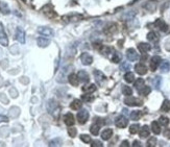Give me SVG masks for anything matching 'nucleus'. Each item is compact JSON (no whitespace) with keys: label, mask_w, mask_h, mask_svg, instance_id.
I'll return each instance as SVG.
<instances>
[{"label":"nucleus","mask_w":170,"mask_h":147,"mask_svg":"<svg viewBox=\"0 0 170 147\" xmlns=\"http://www.w3.org/2000/svg\"><path fill=\"white\" fill-rule=\"evenodd\" d=\"M154 26L158 27L161 31H163V32L168 31V25H167V24L164 22V20H162V19H157L156 22H154Z\"/></svg>","instance_id":"10"},{"label":"nucleus","mask_w":170,"mask_h":147,"mask_svg":"<svg viewBox=\"0 0 170 147\" xmlns=\"http://www.w3.org/2000/svg\"><path fill=\"white\" fill-rule=\"evenodd\" d=\"M7 65H8L7 59H2V62H1V66H2V67L5 68V67H7Z\"/></svg>","instance_id":"52"},{"label":"nucleus","mask_w":170,"mask_h":147,"mask_svg":"<svg viewBox=\"0 0 170 147\" xmlns=\"http://www.w3.org/2000/svg\"><path fill=\"white\" fill-rule=\"evenodd\" d=\"M130 63H127V62L122 63V65L120 66V70L121 71H127V70H130Z\"/></svg>","instance_id":"44"},{"label":"nucleus","mask_w":170,"mask_h":147,"mask_svg":"<svg viewBox=\"0 0 170 147\" xmlns=\"http://www.w3.org/2000/svg\"><path fill=\"white\" fill-rule=\"evenodd\" d=\"M94 75H95V79H96V82L99 83V85H102L103 82L106 80V76H104V74L102 73V72L98 71V70H95L94 71Z\"/></svg>","instance_id":"15"},{"label":"nucleus","mask_w":170,"mask_h":147,"mask_svg":"<svg viewBox=\"0 0 170 147\" xmlns=\"http://www.w3.org/2000/svg\"><path fill=\"white\" fill-rule=\"evenodd\" d=\"M0 12H1L3 15H8L11 13V10H10V7H8L7 3H5L3 1L0 2Z\"/></svg>","instance_id":"23"},{"label":"nucleus","mask_w":170,"mask_h":147,"mask_svg":"<svg viewBox=\"0 0 170 147\" xmlns=\"http://www.w3.org/2000/svg\"><path fill=\"white\" fill-rule=\"evenodd\" d=\"M83 91L86 93H93L96 91V86L94 83H90V85H86L83 87Z\"/></svg>","instance_id":"24"},{"label":"nucleus","mask_w":170,"mask_h":147,"mask_svg":"<svg viewBox=\"0 0 170 147\" xmlns=\"http://www.w3.org/2000/svg\"><path fill=\"white\" fill-rule=\"evenodd\" d=\"M147 40L150 42H156L159 40V37H158V35L154 31H150V32H148V35H147Z\"/></svg>","instance_id":"32"},{"label":"nucleus","mask_w":170,"mask_h":147,"mask_svg":"<svg viewBox=\"0 0 170 147\" xmlns=\"http://www.w3.org/2000/svg\"><path fill=\"white\" fill-rule=\"evenodd\" d=\"M80 61H82V64L85 66H89L93 63V58L89 55L87 52H83L80 55Z\"/></svg>","instance_id":"7"},{"label":"nucleus","mask_w":170,"mask_h":147,"mask_svg":"<svg viewBox=\"0 0 170 147\" xmlns=\"http://www.w3.org/2000/svg\"><path fill=\"white\" fill-rule=\"evenodd\" d=\"M151 130H153V133L154 135H159L161 133V127H160L159 122L153 121V123H151Z\"/></svg>","instance_id":"26"},{"label":"nucleus","mask_w":170,"mask_h":147,"mask_svg":"<svg viewBox=\"0 0 170 147\" xmlns=\"http://www.w3.org/2000/svg\"><path fill=\"white\" fill-rule=\"evenodd\" d=\"M140 94L141 95H144V96H147L149 93L151 92V89H150V87H147V86H144L142 89H140L139 91H138Z\"/></svg>","instance_id":"34"},{"label":"nucleus","mask_w":170,"mask_h":147,"mask_svg":"<svg viewBox=\"0 0 170 147\" xmlns=\"http://www.w3.org/2000/svg\"><path fill=\"white\" fill-rule=\"evenodd\" d=\"M89 119V112L87 110H82L77 113V121L80 124H85Z\"/></svg>","instance_id":"3"},{"label":"nucleus","mask_w":170,"mask_h":147,"mask_svg":"<svg viewBox=\"0 0 170 147\" xmlns=\"http://www.w3.org/2000/svg\"><path fill=\"white\" fill-rule=\"evenodd\" d=\"M157 144V139L154 137H151L149 140L147 141V146L148 147H154Z\"/></svg>","instance_id":"45"},{"label":"nucleus","mask_w":170,"mask_h":147,"mask_svg":"<svg viewBox=\"0 0 170 147\" xmlns=\"http://www.w3.org/2000/svg\"><path fill=\"white\" fill-rule=\"evenodd\" d=\"M113 136V130L112 128H106L102 134H101V138H102V140H110L111 139V137Z\"/></svg>","instance_id":"20"},{"label":"nucleus","mask_w":170,"mask_h":147,"mask_svg":"<svg viewBox=\"0 0 170 147\" xmlns=\"http://www.w3.org/2000/svg\"><path fill=\"white\" fill-rule=\"evenodd\" d=\"M170 70V63L169 62H163L162 65H161V72L162 73H167V72H169Z\"/></svg>","instance_id":"29"},{"label":"nucleus","mask_w":170,"mask_h":147,"mask_svg":"<svg viewBox=\"0 0 170 147\" xmlns=\"http://www.w3.org/2000/svg\"><path fill=\"white\" fill-rule=\"evenodd\" d=\"M164 136H165L167 139H170V130H166L164 131Z\"/></svg>","instance_id":"53"},{"label":"nucleus","mask_w":170,"mask_h":147,"mask_svg":"<svg viewBox=\"0 0 170 147\" xmlns=\"http://www.w3.org/2000/svg\"><path fill=\"white\" fill-rule=\"evenodd\" d=\"M99 130H100V126L99 125H96V124H93L90 128V131L92 135H94V136H97L98 134H99Z\"/></svg>","instance_id":"36"},{"label":"nucleus","mask_w":170,"mask_h":147,"mask_svg":"<svg viewBox=\"0 0 170 147\" xmlns=\"http://www.w3.org/2000/svg\"><path fill=\"white\" fill-rule=\"evenodd\" d=\"M83 18V17L82 16V15L72 14V15H67V16H64V17H63V20L66 21V22H75V21L82 20Z\"/></svg>","instance_id":"9"},{"label":"nucleus","mask_w":170,"mask_h":147,"mask_svg":"<svg viewBox=\"0 0 170 147\" xmlns=\"http://www.w3.org/2000/svg\"><path fill=\"white\" fill-rule=\"evenodd\" d=\"M91 146H92V147H96V146H98V147H102L103 145H102V143H101L100 141H93V143L91 144Z\"/></svg>","instance_id":"49"},{"label":"nucleus","mask_w":170,"mask_h":147,"mask_svg":"<svg viewBox=\"0 0 170 147\" xmlns=\"http://www.w3.org/2000/svg\"><path fill=\"white\" fill-rule=\"evenodd\" d=\"M0 44L4 47H7L8 45V39H7V34H5V31L2 23H0Z\"/></svg>","instance_id":"4"},{"label":"nucleus","mask_w":170,"mask_h":147,"mask_svg":"<svg viewBox=\"0 0 170 147\" xmlns=\"http://www.w3.org/2000/svg\"><path fill=\"white\" fill-rule=\"evenodd\" d=\"M0 122H8V118L7 116L0 115Z\"/></svg>","instance_id":"51"},{"label":"nucleus","mask_w":170,"mask_h":147,"mask_svg":"<svg viewBox=\"0 0 170 147\" xmlns=\"http://www.w3.org/2000/svg\"><path fill=\"white\" fill-rule=\"evenodd\" d=\"M138 130H139V125L138 124H133V125H130V133L132 134V135H135L138 133Z\"/></svg>","instance_id":"43"},{"label":"nucleus","mask_w":170,"mask_h":147,"mask_svg":"<svg viewBox=\"0 0 170 147\" xmlns=\"http://www.w3.org/2000/svg\"><path fill=\"white\" fill-rule=\"evenodd\" d=\"M16 39L17 41L21 44H24L25 43V32L23 29H21L18 27L16 31Z\"/></svg>","instance_id":"12"},{"label":"nucleus","mask_w":170,"mask_h":147,"mask_svg":"<svg viewBox=\"0 0 170 147\" xmlns=\"http://www.w3.org/2000/svg\"><path fill=\"white\" fill-rule=\"evenodd\" d=\"M161 82H162V78H161L160 76H157V77H154V78L153 79V85L154 86V88H156L157 90H159V89H160Z\"/></svg>","instance_id":"38"},{"label":"nucleus","mask_w":170,"mask_h":147,"mask_svg":"<svg viewBox=\"0 0 170 147\" xmlns=\"http://www.w3.org/2000/svg\"><path fill=\"white\" fill-rule=\"evenodd\" d=\"M161 62H162V59L160 58V56H153L149 62V68L151 71H156L158 67H159V65L161 64Z\"/></svg>","instance_id":"5"},{"label":"nucleus","mask_w":170,"mask_h":147,"mask_svg":"<svg viewBox=\"0 0 170 147\" xmlns=\"http://www.w3.org/2000/svg\"><path fill=\"white\" fill-rule=\"evenodd\" d=\"M64 122L65 124L68 125V126H72V125L75 123V120H74V117L71 113H67L64 115Z\"/></svg>","instance_id":"11"},{"label":"nucleus","mask_w":170,"mask_h":147,"mask_svg":"<svg viewBox=\"0 0 170 147\" xmlns=\"http://www.w3.org/2000/svg\"><path fill=\"white\" fill-rule=\"evenodd\" d=\"M10 93H11V96L13 98H16L17 96H18V92H17V90L15 89V88H12L11 90H10Z\"/></svg>","instance_id":"48"},{"label":"nucleus","mask_w":170,"mask_h":147,"mask_svg":"<svg viewBox=\"0 0 170 147\" xmlns=\"http://www.w3.org/2000/svg\"><path fill=\"white\" fill-rule=\"evenodd\" d=\"M129 124V120L125 118L124 116H119L117 119L115 120V125L119 128H124Z\"/></svg>","instance_id":"6"},{"label":"nucleus","mask_w":170,"mask_h":147,"mask_svg":"<svg viewBox=\"0 0 170 147\" xmlns=\"http://www.w3.org/2000/svg\"><path fill=\"white\" fill-rule=\"evenodd\" d=\"M42 12H43L45 16H47L48 18H50V19H53V18H55V17H56V13H55V11L53 10V7H52V5H51V4H47V5H45V7L42 8Z\"/></svg>","instance_id":"2"},{"label":"nucleus","mask_w":170,"mask_h":147,"mask_svg":"<svg viewBox=\"0 0 170 147\" xmlns=\"http://www.w3.org/2000/svg\"><path fill=\"white\" fill-rule=\"evenodd\" d=\"M38 32H39V34H41L42 36H46V37H52L53 34H54L51 28L44 27V26H42V27H39L38 28Z\"/></svg>","instance_id":"13"},{"label":"nucleus","mask_w":170,"mask_h":147,"mask_svg":"<svg viewBox=\"0 0 170 147\" xmlns=\"http://www.w3.org/2000/svg\"><path fill=\"white\" fill-rule=\"evenodd\" d=\"M144 83H144V79H143V78H138V79H137L136 82H135V88L139 91L140 89H142L143 87L145 86Z\"/></svg>","instance_id":"35"},{"label":"nucleus","mask_w":170,"mask_h":147,"mask_svg":"<svg viewBox=\"0 0 170 147\" xmlns=\"http://www.w3.org/2000/svg\"><path fill=\"white\" fill-rule=\"evenodd\" d=\"M37 43L40 47H47L49 45L50 41L48 40V39H45V38H38Z\"/></svg>","instance_id":"25"},{"label":"nucleus","mask_w":170,"mask_h":147,"mask_svg":"<svg viewBox=\"0 0 170 147\" xmlns=\"http://www.w3.org/2000/svg\"><path fill=\"white\" fill-rule=\"evenodd\" d=\"M144 8H146L147 11L153 13V12L156 11V8H157V1L156 0H150V1H148L147 3L144 5Z\"/></svg>","instance_id":"17"},{"label":"nucleus","mask_w":170,"mask_h":147,"mask_svg":"<svg viewBox=\"0 0 170 147\" xmlns=\"http://www.w3.org/2000/svg\"><path fill=\"white\" fill-rule=\"evenodd\" d=\"M77 76H78V79L80 80V82L83 83H87L89 82V79H90V77H89V74L87 73L86 71H79L78 73H77Z\"/></svg>","instance_id":"18"},{"label":"nucleus","mask_w":170,"mask_h":147,"mask_svg":"<svg viewBox=\"0 0 170 147\" xmlns=\"http://www.w3.org/2000/svg\"><path fill=\"white\" fill-rule=\"evenodd\" d=\"M159 123L161 125H164V126H167L169 124V119L167 117H164V116H161L160 119H159Z\"/></svg>","instance_id":"42"},{"label":"nucleus","mask_w":170,"mask_h":147,"mask_svg":"<svg viewBox=\"0 0 170 147\" xmlns=\"http://www.w3.org/2000/svg\"><path fill=\"white\" fill-rule=\"evenodd\" d=\"M149 135H150V130L147 125H144V126L141 127V130H140V137L144 139V138H147Z\"/></svg>","instance_id":"21"},{"label":"nucleus","mask_w":170,"mask_h":147,"mask_svg":"<svg viewBox=\"0 0 170 147\" xmlns=\"http://www.w3.org/2000/svg\"><path fill=\"white\" fill-rule=\"evenodd\" d=\"M82 107H83V102L79 99H74L70 104L71 110H73V111H78V110H80Z\"/></svg>","instance_id":"22"},{"label":"nucleus","mask_w":170,"mask_h":147,"mask_svg":"<svg viewBox=\"0 0 170 147\" xmlns=\"http://www.w3.org/2000/svg\"><path fill=\"white\" fill-rule=\"evenodd\" d=\"M141 116H142L141 111H133V112L130 113V119L134 120V121L139 120L140 118H141Z\"/></svg>","instance_id":"27"},{"label":"nucleus","mask_w":170,"mask_h":147,"mask_svg":"<svg viewBox=\"0 0 170 147\" xmlns=\"http://www.w3.org/2000/svg\"><path fill=\"white\" fill-rule=\"evenodd\" d=\"M161 111H162V112H169L170 111V101L169 100H167V99L164 100L162 107H161Z\"/></svg>","instance_id":"33"},{"label":"nucleus","mask_w":170,"mask_h":147,"mask_svg":"<svg viewBox=\"0 0 170 147\" xmlns=\"http://www.w3.org/2000/svg\"><path fill=\"white\" fill-rule=\"evenodd\" d=\"M124 79L126 83H134V80H135V74L133 73V72H127V73H125L124 75Z\"/></svg>","instance_id":"28"},{"label":"nucleus","mask_w":170,"mask_h":147,"mask_svg":"<svg viewBox=\"0 0 170 147\" xmlns=\"http://www.w3.org/2000/svg\"><path fill=\"white\" fill-rule=\"evenodd\" d=\"M0 99L3 101V103H5V104H7V103H8V99H7V97H5L4 94H1V95H0Z\"/></svg>","instance_id":"50"},{"label":"nucleus","mask_w":170,"mask_h":147,"mask_svg":"<svg viewBox=\"0 0 170 147\" xmlns=\"http://www.w3.org/2000/svg\"><path fill=\"white\" fill-rule=\"evenodd\" d=\"M124 103L129 107H141L143 104V101L141 99H139V98L133 97V96L130 95L124 99Z\"/></svg>","instance_id":"1"},{"label":"nucleus","mask_w":170,"mask_h":147,"mask_svg":"<svg viewBox=\"0 0 170 147\" xmlns=\"http://www.w3.org/2000/svg\"><path fill=\"white\" fill-rule=\"evenodd\" d=\"M122 94H124L125 96H130L133 94V90L129 86H123L122 87Z\"/></svg>","instance_id":"37"},{"label":"nucleus","mask_w":170,"mask_h":147,"mask_svg":"<svg viewBox=\"0 0 170 147\" xmlns=\"http://www.w3.org/2000/svg\"><path fill=\"white\" fill-rule=\"evenodd\" d=\"M62 145V140L59 138H56V139L50 141L49 142V146L52 147V146H61Z\"/></svg>","instance_id":"41"},{"label":"nucleus","mask_w":170,"mask_h":147,"mask_svg":"<svg viewBox=\"0 0 170 147\" xmlns=\"http://www.w3.org/2000/svg\"><path fill=\"white\" fill-rule=\"evenodd\" d=\"M121 147H129L130 144H129V141H123V142L121 143Z\"/></svg>","instance_id":"54"},{"label":"nucleus","mask_w":170,"mask_h":147,"mask_svg":"<svg viewBox=\"0 0 170 147\" xmlns=\"http://www.w3.org/2000/svg\"><path fill=\"white\" fill-rule=\"evenodd\" d=\"M82 99L86 102H92V101H94L95 97L93 95H91V93H87V94H83L82 96Z\"/></svg>","instance_id":"30"},{"label":"nucleus","mask_w":170,"mask_h":147,"mask_svg":"<svg viewBox=\"0 0 170 147\" xmlns=\"http://www.w3.org/2000/svg\"><path fill=\"white\" fill-rule=\"evenodd\" d=\"M76 133H77V130H76L75 127H69V128H68V134H69L70 137H72V138L75 137Z\"/></svg>","instance_id":"47"},{"label":"nucleus","mask_w":170,"mask_h":147,"mask_svg":"<svg viewBox=\"0 0 170 147\" xmlns=\"http://www.w3.org/2000/svg\"><path fill=\"white\" fill-rule=\"evenodd\" d=\"M138 49H139L140 52L146 53L151 49V46H150V44H147V43H139L138 44Z\"/></svg>","instance_id":"16"},{"label":"nucleus","mask_w":170,"mask_h":147,"mask_svg":"<svg viewBox=\"0 0 170 147\" xmlns=\"http://www.w3.org/2000/svg\"><path fill=\"white\" fill-rule=\"evenodd\" d=\"M117 31V26H116V24H111L110 26H108L106 29H104V31L106 32V34H113V32H115Z\"/></svg>","instance_id":"39"},{"label":"nucleus","mask_w":170,"mask_h":147,"mask_svg":"<svg viewBox=\"0 0 170 147\" xmlns=\"http://www.w3.org/2000/svg\"><path fill=\"white\" fill-rule=\"evenodd\" d=\"M68 80H69V83H70L72 86H74V87L78 86L79 79H78V76H77L76 74H73V73L69 74V76H68Z\"/></svg>","instance_id":"19"},{"label":"nucleus","mask_w":170,"mask_h":147,"mask_svg":"<svg viewBox=\"0 0 170 147\" xmlns=\"http://www.w3.org/2000/svg\"><path fill=\"white\" fill-rule=\"evenodd\" d=\"M19 114H20V109H19V107H11V110H10L11 117H14V118H16V117L19 116Z\"/></svg>","instance_id":"31"},{"label":"nucleus","mask_w":170,"mask_h":147,"mask_svg":"<svg viewBox=\"0 0 170 147\" xmlns=\"http://www.w3.org/2000/svg\"><path fill=\"white\" fill-rule=\"evenodd\" d=\"M133 146L134 147H140V146H141V143H140L139 141H134Z\"/></svg>","instance_id":"55"},{"label":"nucleus","mask_w":170,"mask_h":147,"mask_svg":"<svg viewBox=\"0 0 170 147\" xmlns=\"http://www.w3.org/2000/svg\"><path fill=\"white\" fill-rule=\"evenodd\" d=\"M126 58L130 62H135V61H138L139 55L134 48H130V49H127V51H126Z\"/></svg>","instance_id":"8"},{"label":"nucleus","mask_w":170,"mask_h":147,"mask_svg":"<svg viewBox=\"0 0 170 147\" xmlns=\"http://www.w3.org/2000/svg\"><path fill=\"white\" fill-rule=\"evenodd\" d=\"M80 140L85 143H90L91 142V137L88 135H80Z\"/></svg>","instance_id":"46"},{"label":"nucleus","mask_w":170,"mask_h":147,"mask_svg":"<svg viewBox=\"0 0 170 147\" xmlns=\"http://www.w3.org/2000/svg\"><path fill=\"white\" fill-rule=\"evenodd\" d=\"M135 71L139 74V75H144V74L147 73V68H146V66L144 64L139 63V64H137L135 66Z\"/></svg>","instance_id":"14"},{"label":"nucleus","mask_w":170,"mask_h":147,"mask_svg":"<svg viewBox=\"0 0 170 147\" xmlns=\"http://www.w3.org/2000/svg\"><path fill=\"white\" fill-rule=\"evenodd\" d=\"M121 61V56H120V55L119 53H117V52H113V56H112V62L113 63H115V64H118L119 62Z\"/></svg>","instance_id":"40"}]
</instances>
